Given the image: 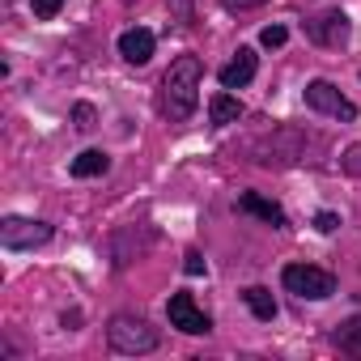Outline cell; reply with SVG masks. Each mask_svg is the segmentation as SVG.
<instances>
[{"mask_svg": "<svg viewBox=\"0 0 361 361\" xmlns=\"http://www.w3.org/2000/svg\"><path fill=\"white\" fill-rule=\"evenodd\" d=\"M0 243L9 251H35L43 243H51V226L47 221H30V217H5L0 221Z\"/></svg>", "mask_w": 361, "mask_h": 361, "instance_id": "obj_4", "label": "cell"}, {"mask_svg": "<svg viewBox=\"0 0 361 361\" xmlns=\"http://www.w3.org/2000/svg\"><path fill=\"white\" fill-rule=\"evenodd\" d=\"M64 5H68V0H30V9H35V18H39V22H51Z\"/></svg>", "mask_w": 361, "mask_h": 361, "instance_id": "obj_15", "label": "cell"}, {"mask_svg": "<svg viewBox=\"0 0 361 361\" xmlns=\"http://www.w3.org/2000/svg\"><path fill=\"white\" fill-rule=\"evenodd\" d=\"M255 68H259V56H255L251 47H238V56L221 68V85H226V90H243V85L255 77Z\"/></svg>", "mask_w": 361, "mask_h": 361, "instance_id": "obj_9", "label": "cell"}, {"mask_svg": "<svg viewBox=\"0 0 361 361\" xmlns=\"http://www.w3.org/2000/svg\"><path fill=\"white\" fill-rule=\"evenodd\" d=\"M221 5H226L230 13H243V9H255V5H264V0H221Z\"/></svg>", "mask_w": 361, "mask_h": 361, "instance_id": "obj_20", "label": "cell"}, {"mask_svg": "<svg viewBox=\"0 0 361 361\" xmlns=\"http://www.w3.org/2000/svg\"><path fill=\"white\" fill-rule=\"evenodd\" d=\"M336 344H340V353L361 357V314H353L348 323H340V327H336Z\"/></svg>", "mask_w": 361, "mask_h": 361, "instance_id": "obj_14", "label": "cell"}, {"mask_svg": "<svg viewBox=\"0 0 361 361\" xmlns=\"http://www.w3.org/2000/svg\"><path fill=\"white\" fill-rule=\"evenodd\" d=\"M281 285L289 293H298V298H310V302H323V298L336 293V276L323 272V268H314V264H285Z\"/></svg>", "mask_w": 361, "mask_h": 361, "instance_id": "obj_3", "label": "cell"}, {"mask_svg": "<svg viewBox=\"0 0 361 361\" xmlns=\"http://www.w3.org/2000/svg\"><path fill=\"white\" fill-rule=\"evenodd\" d=\"M238 209L251 213V217H259V221H268V226H276V230H285V209L272 204V200H264L259 192H243L238 196Z\"/></svg>", "mask_w": 361, "mask_h": 361, "instance_id": "obj_10", "label": "cell"}, {"mask_svg": "<svg viewBox=\"0 0 361 361\" xmlns=\"http://www.w3.org/2000/svg\"><path fill=\"white\" fill-rule=\"evenodd\" d=\"M119 56L128 64H149L153 60V30L136 26V30H123L119 35Z\"/></svg>", "mask_w": 361, "mask_h": 361, "instance_id": "obj_8", "label": "cell"}, {"mask_svg": "<svg viewBox=\"0 0 361 361\" xmlns=\"http://www.w3.org/2000/svg\"><path fill=\"white\" fill-rule=\"evenodd\" d=\"M306 106H314V111H323V115H331V119H344V123L357 119V106H353L331 81H310V85H306Z\"/></svg>", "mask_w": 361, "mask_h": 361, "instance_id": "obj_5", "label": "cell"}, {"mask_svg": "<svg viewBox=\"0 0 361 361\" xmlns=\"http://www.w3.org/2000/svg\"><path fill=\"white\" fill-rule=\"evenodd\" d=\"M73 178H98V174H106L111 170V157L102 153V149H85V153H77L73 157Z\"/></svg>", "mask_w": 361, "mask_h": 361, "instance_id": "obj_11", "label": "cell"}, {"mask_svg": "<svg viewBox=\"0 0 361 361\" xmlns=\"http://www.w3.org/2000/svg\"><path fill=\"white\" fill-rule=\"evenodd\" d=\"M166 314H170V327L188 331V336H204V331L213 327V319L196 306V298H192V293H174V298L166 302Z\"/></svg>", "mask_w": 361, "mask_h": 361, "instance_id": "obj_6", "label": "cell"}, {"mask_svg": "<svg viewBox=\"0 0 361 361\" xmlns=\"http://www.w3.org/2000/svg\"><path fill=\"white\" fill-rule=\"evenodd\" d=\"M336 226H340V217H336V213H319V217H314V230H319V234H331Z\"/></svg>", "mask_w": 361, "mask_h": 361, "instance_id": "obj_18", "label": "cell"}, {"mask_svg": "<svg viewBox=\"0 0 361 361\" xmlns=\"http://www.w3.org/2000/svg\"><path fill=\"white\" fill-rule=\"evenodd\" d=\"M243 302L251 306V314H255V319H264V323H272V319H276V298H272L264 285H251V289L243 293Z\"/></svg>", "mask_w": 361, "mask_h": 361, "instance_id": "obj_13", "label": "cell"}, {"mask_svg": "<svg viewBox=\"0 0 361 361\" xmlns=\"http://www.w3.org/2000/svg\"><path fill=\"white\" fill-rule=\"evenodd\" d=\"M170 5H174L178 22H192V0H170Z\"/></svg>", "mask_w": 361, "mask_h": 361, "instance_id": "obj_21", "label": "cell"}, {"mask_svg": "<svg viewBox=\"0 0 361 361\" xmlns=\"http://www.w3.org/2000/svg\"><path fill=\"white\" fill-rule=\"evenodd\" d=\"M183 272H188V276H200V272H204V255H200V251H192V255H188V264H183Z\"/></svg>", "mask_w": 361, "mask_h": 361, "instance_id": "obj_19", "label": "cell"}, {"mask_svg": "<svg viewBox=\"0 0 361 361\" xmlns=\"http://www.w3.org/2000/svg\"><path fill=\"white\" fill-rule=\"evenodd\" d=\"M209 119H213L217 128L238 123V119H243V102H238L234 94H213V102H209Z\"/></svg>", "mask_w": 361, "mask_h": 361, "instance_id": "obj_12", "label": "cell"}, {"mask_svg": "<svg viewBox=\"0 0 361 361\" xmlns=\"http://www.w3.org/2000/svg\"><path fill=\"white\" fill-rule=\"evenodd\" d=\"M259 43H264V47H285V43H289V30H285V26H264Z\"/></svg>", "mask_w": 361, "mask_h": 361, "instance_id": "obj_16", "label": "cell"}, {"mask_svg": "<svg viewBox=\"0 0 361 361\" xmlns=\"http://www.w3.org/2000/svg\"><path fill=\"white\" fill-rule=\"evenodd\" d=\"M77 128H81V132L94 128V106H90V102H77Z\"/></svg>", "mask_w": 361, "mask_h": 361, "instance_id": "obj_17", "label": "cell"}, {"mask_svg": "<svg viewBox=\"0 0 361 361\" xmlns=\"http://www.w3.org/2000/svg\"><path fill=\"white\" fill-rule=\"evenodd\" d=\"M348 18L336 9V13H323V18H314L310 22V39L319 43V47H344L348 43Z\"/></svg>", "mask_w": 361, "mask_h": 361, "instance_id": "obj_7", "label": "cell"}, {"mask_svg": "<svg viewBox=\"0 0 361 361\" xmlns=\"http://www.w3.org/2000/svg\"><path fill=\"white\" fill-rule=\"evenodd\" d=\"M106 340H111V348L115 353H128V357H136V353H153L157 348V327H149L145 319H136V314H115L111 319V327H106Z\"/></svg>", "mask_w": 361, "mask_h": 361, "instance_id": "obj_2", "label": "cell"}, {"mask_svg": "<svg viewBox=\"0 0 361 361\" xmlns=\"http://www.w3.org/2000/svg\"><path fill=\"white\" fill-rule=\"evenodd\" d=\"M200 77H204V64L200 56H178L166 77H161V115L170 123H183L192 119L196 102H200Z\"/></svg>", "mask_w": 361, "mask_h": 361, "instance_id": "obj_1", "label": "cell"}]
</instances>
